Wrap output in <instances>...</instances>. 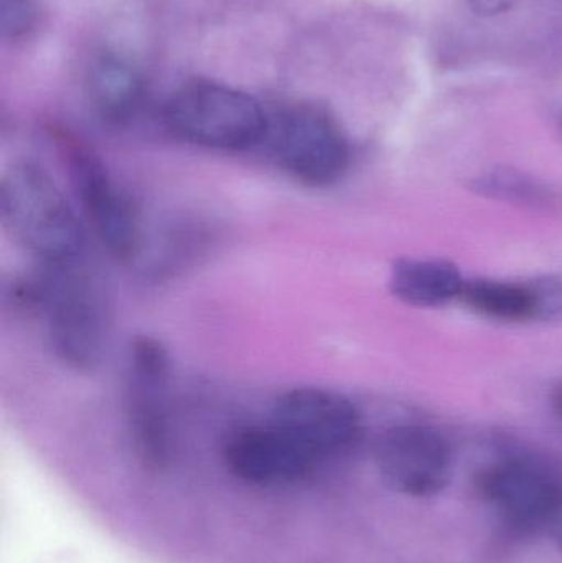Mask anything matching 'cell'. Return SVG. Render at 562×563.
Wrapping results in <instances>:
<instances>
[{
  "label": "cell",
  "instance_id": "1",
  "mask_svg": "<svg viewBox=\"0 0 562 563\" xmlns=\"http://www.w3.org/2000/svg\"><path fill=\"white\" fill-rule=\"evenodd\" d=\"M38 269L13 282L9 291L13 307L42 318L59 363L78 373L95 371L111 333V310L101 284L82 261Z\"/></svg>",
  "mask_w": 562,
  "mask_h": 563
},
{
  "label": "cell",
  "instance_id": "2",
  "mask_svg": "<svg viewBox=\"0 0 562 563\" xmlns=\"http://www.w3.org/2000/svg\"><path fill=\"white\" fill-rule=\"evenodd\" d=\"M0 220L10 240L38 266L82 261L86 234L48 172L33 162L10 165L0 180Z\"/></svg>",
  "mask_w": 562,
  "mask_h": 563
},
{
  "label": "cell",
  "instance_id": "3",
  "mask_svg": "<svg viewBox=\"0 0 562 563\" xmlns=\"http://www.w3.org/2000/svg\"><path fill=\"white\" fill-rule=\"evenodd\" d=\"M172 134L197 147L241 152L263 145L269 128L266 109L246 92L218 82L184 86L164 106Z\"/></svg>",
  "mask_w": 562,
  "mask_h": 563
},
{
  "label": "cell",
  "instance_id": "4",
  "mask_svg": "<svg viewBox=\"0 0 562 563\" xmlns=\"http://www.w3.org/2000/svg\"><path fill=\"white\" fill-rule=\"evenodd\" d=\"M172 357L158 338L142 334L125 360V416L135 452L148 466L167 465L174 450Z\"/></svg>",
  "mask_w": 562,
  "mask_h": 563
},
{
  "label": "cell",
  "instance_id": "5",
  "mask_svg": "<svg viewBox=\"0 0 562 563\" xmlns=\"http://www.w3.org/2000/svg\"><path fill=\"white\" fill-rule=\"evenodd\" d=\"M264 145L280 170L312 188L337 184L352 161L349 139L335 119L313 106H290L269 114Z\"/></svg>",
  "mask_w": 562,
  "mask_h": 563
},
{
  "label": "cell",
  "instance_id": "6",
  "mask_svg": "<svg viewBox=\"0 0 562 563\" xmlns=\"http://www.w3.org/2000/svg\"><path fill=\"white\" fill-rule=\"evenodd\" d=\"M58 142L86 220L114 260L131 263L144 244L137 208L91 148L65 134Z\"/></svg>",
  "mask_w": 562,
  "mask_h": 563
},
{
  "label": "cell",
  "instance_id": "7",
  "mask_svg": "<svg viewBox=\"0 0 562 563\" xmlns=\"http://www.w3.org/2000/svg\"><path fill=\"white\" fill-rule=\"evenodd\" d=\"M269 420L326 466L352 452L363 433L362 413L355 404L323 387L286 390L274 402Z\"/></svg>",
  "mask_w": 562,
  "mask_h": 563
},
{
  "label": "cell",
  "instance_id": "8",
  "mask_svg": "<svg viewBox=\"0 0 562 563\" xmlns=\"http://www.w3.org/2000/svg\"><path fill=\"white\" fill-rule=\"evenodd\" d=\"M221 455L234 478L260 488L309 485L326 470L317 456L271 420L234 430Z\"/></svg>",
  "mask_w": 562,
  "mask_h": 563
},
{
  "label": "cell",
  "instance_id": "9",
  "mask_svg": "<svg viewBox=\"0 0 562 563\" xmlns=\"http://www.w3.org/2000/svg\"><path fill=\"white\" fill-rule=\"evenodd\" d=\"M376 465L393 492L426 498L442 492L451 482L454 453L434 427L399 423L379 439Z\"/></svg>",
  "mask_w": 562,
  "mask_h": 563
},
{
  "label": "cell",
  "instance_id": "10",
  "mask_svg": "<svg viewBox=\"0 0 562 563\" xmlns=\"http://www.w3.org/2000/svg\"><path fill=\"white\" fill-rule=\"evenodd\" d=\"M482 495L507 521L537 528L560 518L562 483L548 466L528 459H507L485 470Z\"/></svg>",
  "mask_w": 562,
  "mask_h": 563
},
{
  "label": "cell",
  "instance_id": "11",
  "mask_svg": "<svg viewBox=\"0 0 562 563\" xmlns=\"http://www.w3.org/2000/svg\"><path fill=\"white\" fill-rule=\"evenodd\" d=\"M88 95L102 121L125 124L141 111L145 98L144 78L128 59L104 53L89 68Z\"/></svg>",
  "mask_w": 562,
  "mask_h": 563
},
{
  "label": "cell",
  "instance_id": "12",
  "mask_svg": "<svg viewBox=\"0 0 562 563\" xmlns=\"http://www.w3.org/2000/svg\"><path fill=\"white\" fill-rule=\"evenodd\" d=\"M465 279L455 264L442 260L405 257L393 264L389 290L403 303L418 308H439L461 300Z\"/></svg>",
  "mask_w": 562,
  "mask_h": 563
},
{
  "label": "cell",
  "instance_id": "13",
  "mask_svg": "<svg viewBox=\"0 0 562 563\" xmlns=\"http://www.w3.org/2000/svg\"><path fill=\"white\" fill-rule=\"evenodd\" d=\"M461 300L475 313L505 323L547 317L540 282L467 279Z\"/></svg>",
  "mask_w": 562,
  "mask_h": 563
},
{
  "label": "cell",
  "instance_id": "14",
  "mask_svg": "<svg viewBox=\"0 0 562 563\" xmlns=\"http://www.w3.org/2000/svg\"><path fill=\"white\" fill-rule=\"evenodd\" d=\"M472 188L484 197L533 210H553L561 203L560 194L547 181L511 168H494L475 177Z\"/></svg>",
  "mask_w": 562,
  "mask_h": 563
},
{
  "label": "cell",
  "instance_id": "15",
  "mask_svg": "<svg viewBox=\"0 0 562 563\" xmlns=\"http://www.w3.org/2000/svg\"><path fill=\"white\" fill-rule=\"evenodd\" d=\"M35 22V9L30 0H0V26L7 38H20Z\"/></svg>",
  "mask_w": 562,
  "mask_h": 563
},
{
  "label": "cell",
  "instance_id": "16",
  "mask_svg": "<svg viewBox=\"0 0 562 563\" xmlns=\"http://www.w3.org/2000/svg\"><path fill=\"white\" fill-rule=\"evenodd\" d=\"M469 9L478 16H495L508 12L515 0H467Z\"/></svg>",
  "mask_w": 562,
  "mask_h": 563
},
{
  "label": "cell",
  "instance_id": "17",
  "mask_svg": "<svg viewBox=\"0 0 562 563\" xmlns=\"http://www.w3.org/2000/svg\"><path fill=\"white\" fill-rule=\"evenodd\" d=\"M550 404L554 416L562 422V380L554 384L553 389L550 390Z\"/></svg>",
  "mask_w": 562,
  "mask_h": 563
},
{
  "label": "cell",
  "instance_id": "18",
  "mask_svg": "<svg viewBox=\"0 0 562 563\" xmlns=\"http://www.w3.org/2000/svg\"><path fill=\"white\" fill-rule=\"evenodd\" d=\"M560 542H561V548H562V525H561V528H560Z\"/></svg>",
  "mask_w": 562,
  "mask_h": 563
}]
</instances>
